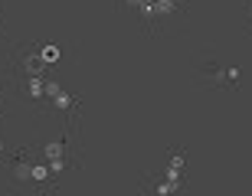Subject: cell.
<instances>
[{"label":"cell","instance_id":"6da1fadb","mask_svg":"<svg viewBox=\"0 0 252 196\" xmlns=\"http://www.w3.org/2000/svg\"><path fill=\"white\" fill-rule=\"evenodd\" d=\"M20 56H23V62H20V65H23V72H27V75H43V69H46V59L39 56V53H33V49L23 46V49H20Z\"/></svg>","mask_w":252,"mask_h":196},{"label":"cell","instance_id":"7a4b0ae2","mask_svg":"<svg viewBox=\"0 0 252 196\" xmlns=\"http://www.w3.org/2000/svg\"><path fill=\"white\" fill-rule=\"evenodd\" d=\"M203 75L210 79V82H220V79H223V69H220V62L206 59V62H203Z\"/></svg>","mask_w":252,"mask_h":196},{"label":"cell","instance_id":"3957f363","mask_svg":"<svg viewBox=\"0 0 252 196\" xmlns=\"http://www.w3.org/2000/svg\"><path fill=\"white\" fill-rule=\"evenodd\" d=\"M39 56L46 59V65L56 62V59H59V46H43V49H39Z\"/></svg>","mask_w":252,"mask_h":196},{"label":"cell","instance_id":"277c9868","mask_svg":"<svg viewBox=\"0 0 252 196\" xmlns=\"http://www.w3.org/2000/svg\"><path fill=\"white\" fill-rule=\"evenodd\" d=\"M63 140H53V144H49V147H46V154H49V157H63Z\"/></svg>","mask_w":252,"mask_h":196},{"label":"cell","instance_id":"5b68a950","mask_svg":"<svg viewBox=\"0 0 252 196\" xmlns=\"http://www.w3.org/2000/svg\"><path fill=\"white\" fill-rule=\"evenodd\" d=\"M30 92H33V95H43V82H39V75H30Z\"/></svg>","mask_w":252,"mask_h":196},{"label":"cell","instance_id":"8992f818","mask_svg":"<svg viewBox=\"0 0 252 196\" xmlns=\"http://www.w3.org/2000/svg\"><path fill=\"white\" fill-rule=\"evenodd\" d=\"M53 102H56V108H69V105H72V98H69L65 92H59L56 98H53Z\"/></svg>","mask_w":252,"mask_h":196},{"label":"cell","instance_id":"52a82bcc","mask_svg":"<svg viewBox=\"0 0 252 196\" xmlns=\"http://www.w3.org/2000/svg\"><path fill=\"white\" fill-rule=\"evenodd\" d=\"M46 173H49V167H30V177L33 180H46Z\"/></svg>","mask_w":252,"mask_h":196},{"label":"cell","instance_id":"ba28073f","mask_svg":"<svg viewBox=\"0 0 252 196\" xmlns=\"http://www.w3.org/2000/svg\"><path fill=\"white\" fill-rule=\"evenodd\" d=\"M46 95H49V98H56V95H59V85L49 82V85H46Z\"/></svg>","mask_w":252,"mask_h":196},{"label":"cell","instance_id":"9c48e42d","mask_svg":"<svg viewBox=\"0 0 252 196\" xmlns=\"http://www.w3.org/2000/svg\"><path fill=\"white\" fill-rule=\"evenodd\" d=\"M131 7H141V3H148V0H128Z\"/></svg>","mask_w":252,"mask_h":196},{"label":"cell","instance_id":"30bf717a","mask_svg":"<svg viewBox=\"0 0 252 196\" xmlns=\"http://www.w3.org/2000/svg\"><path fill=\"white\" fill-rule=\"evenodd\" d=\"M249 20H252V0H249Z\"/></svg>","mask_w":252,"mask_h":196}]
</instances>
